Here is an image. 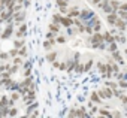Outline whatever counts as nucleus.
Masks as SVG:
<instances>
[{
	"instance_id": "1",
	"label": "nucleus",
	"mask_w": 127,
	"mask_h": 118,
	"mask_svg": "<svg viewBox=\"0 0 127 118\" xmlns=\"http://www.w3.org/2000/svg\"><path fill=\"white\" fill-rule=\"evenodd\" d=\"M90 40H91V45H93V48H97V45H99L100 42H103L105 39H103V34H100L99 31H94V34L90 37Z\"/></svg>"
},
{
	"instance_id": "2",
	"label": "nucleus",
	"mask_w": 127,
	"mask_h": 118,
	"mask_svg": "<svg viewBox=\"0 0 127 118\" xmlns=\"http://www.w3.org/2000/svg\"><path fill=\"white\" fill-rule=\"evenodd\" d=\"M93 17H94V14H93L91 11H88V9H85V11H82V12H81V15H79V20L85 23V21H88V20H91Z\"/></svg>"
},
{
	"instance_id": "3",
	"label": "nucleus",
	"mask_w": 127,
	"mask_h": 118,
	"mask_svg": "<svg viewBox=\"0 0 127 118\" xmlns=\"http://www.w3.org/2000/svg\"><path fill=\"white\" fill-rule=\"evenodd\" d=\"M115 27H117L121 33H124V31H126V27H127L126 20H123V18H120V17H118V20H117V23H115Z\"/></svg>"
},
{
	"instance_id": "4",
	"label": "nucleus",
	"mask_w": 127,
	"mask_h": 118,
	"mask_svg": "<svg viewBox=\"0 0 127 118\" xmlns=\"http://www.w3.org/2000/svg\"><path fill=\"white\" fill-rule=\"evenodd\" d=\"M111 90H112V88H111ZM111 90H109V88H103V90H99L97 93L100 94L102 99H111V97H112V91H111Z\"/></svg>"
},
{
	"instance_id": "5",
	"label": "nucleus",
	"mask_w": 127,
	"mask_h": 118,
	"mask_svg": "<svg viewBox=\"0 0 127 118\" xmlns=\"http://www.w3.org/2000/svg\"><path fill=\"white\" fill-rule=\"evenodd\" d=\"M60 23H61L63 26H64L66 29H69V27L73 24V18H70L69 15H67V17H61V21H60Z\"/></svg>"
},
{
	"instance_id": "6",
	"label": "nucleus",
	"mask_w": 127,
	"mask_h": 118,
	"mask_svg": "<svg viewBox=\"0 0 127 118\" xmlns=\"http://www.w3.org/2000/svg\"><path fill=\"white\" fill-rule=\"evenodd\" d=\"M117 20H118V15H117L115 12H112V14H108V17H106V21H108V24H109V26H115Z\"/></svg>"
},
{
	"instance_id": "7",
	"label": "nucleus",
	"mask_w": 127,
	"mask_h": 118,
	"mask_svg": "<svg viewBox=\"0 0 127 118\" xmlns=\"http://www.w3.org/2000/svg\"><path fill=\"white\" fill-rule=\"evenodd\" d=\"M112 57H114V60H117V63H118V64H124V60H123V57H121V54L118 52V49L112 52Z\"/></svg>"
},
{
	"instance_id": "8",
	"label": "nucleus",
	"mask_w": 127,
	"mask_h": 118,
	"mask_svg": "<svg viewBox=\"0 0 127 118\" xmlns=\"http://www.w3.org/2000/svg\"><path fill=\"white\" fill-rule=\"evenodd\" d=\"M103 39H105V42L109 45V43H112V42H115V37H114V34L112 33H109V31H106L105 34H103Z\"/></svg>"
},
{
	"instance_id": "9",
	"label": "nucleus",
	"mask_w": 127,
	"mask_h": 118,
	"mask_svg": "<svg viewBox=\"0 0 127 118\" xmlns=\"http://www.w3.org/2000/svg\"><path fill=\"white\" fill-rule=\"evenodd\" d=\"M91 102H93V103H97V105H100V103H102V100H100V94H99L97 91L91 93Z\"/></svg>"
},
{
	"instance_id": "10",
	"label": "nucleus",
	"mask_w": 127,
	"mask_h": 118,
	"mask_svg": "<svg viewBox=\"0 0 127 118\" xmlns=\"http://www.w3.org/2000/svg\"><path fill=\"white\" fill-rule=\"evenodd\" d=\"M114 37H115V42H117V43H126V42H127V39H126V36H124L123 33H121V34H115Z\"/></svg>"
},
{
	"instance_id": "11",
	"label": "nucleus",
	"mask_w": 127,
	"mask_h": 118,
	"mask_svg": "<svg viewBox=\"0 0 127 118\" xmlns=\"http://www.w3.org/2000/svg\"><path fill=\"white\" fill-rule=\"evenodd\" d=\"M102 11H103L106 15H108V14H112V12H115V11H114V8L111 6V3H106V5L102 8Z\"/></svg>"
},
{
	"instance_id": "12",
	"label": "nucleus",
	"mask_w": 127,
	"mask_h": 118,
	"mask_svg": "<svg viewBox=\"0 0 127 118\" xmlns=\"http://www.w3.org/2000/svg\"><path fill=\"white\" fill-rule=\"evenodd\" d=\"M79 15H81V12L78 11V8H73V9L69 11V17H70V18H76V17H79Z\"/></svg>"
},
{
	"instance_id": "13",
	"label": "nucleus",
	"mask_w": 127,
	"mask_h": 118,
	"mask_svg": "<svg viewBox=\"0 0 127 118\" xmlns=\"http://www.w3.org/2000/svg\"><path fill=\"white\" fill-rule=\"evenodd\" d=\"M111 6L114 8V11H118L120 8H121V2H118V0H111Z\"/></svg>"
},
{
	"instance_id": "14",
	"label": "nucleus",
	"mask_w": 127,
	"mask_h": 118,
	"mask_svg": "<svg viewBox=\"0 0 127 118\" xmlns=\"http://www.w3.org/2000/svg\"><path fill=\"white\" fill-rule=\"evenodd\" d=\"M11 34H12V27L9 26V27H8L5 31H3V34H2V39H6V37H9Z\"/></svg>"
},
{
	"instance_id": "15",
	"label": "nucleus",
	"mask_w": 127,
	"mask_h": 118,
	"mask_svg": "<svg viewBox=\"0 0 127 118\" xmlns=\"http://www.w3.org/2000/svg\"><path fill=\"white\" fill-rule=\"evenodd\" d=\"M97 67H99V70L106 76V70H108V66L106 64H103V63H97Z\"/></svg>"
},
{
	"instance_id": "16",
	"label": "nucleus",
	"mask_w": 127,
	"mask_h": 118,
	"mask_svg": "<svg viewBox=\"0 0 127 118\" xmlns=\"http://www.w3.org/2000/svg\"><path fill=\"white\" fill-rule=\"evenodd\" d=\"M58 8H67V0H57Z\"/></svg>"
},
{
	"instance_id": "17",
	"label": "nucleus",
	"mask_w": 127,
	"mask_h": 118,
	"mask_svg": "<svg viewBox=\"0 0 127 118\" xmlns=\"http://www.w3.org/2000/svg\"><path fill=\"white\" fill-rule=\"evenodd\" d=\"M23 20H24V12H17V14H15V21L20 23V21H23Z\"/></svg>"
},
{
	"instance_id": "18",
	"label": "nucleus",
	"mask_w": 127,
	"mask_h": 118,
	"mask_svg": "<svg viewBox=\"0 0 127 118\" xmlns=\"http://www.w3.org/2000/svg\"><path fill=\"white\" fill-rule=\"evenodd\" d=\"M49 30H51V31H54V33H57V31L60 30V27H58V24H57V23H52V24H49Z\"/></svg>"
},
{
	"instance_id": "19",
	"label": "nucleus",
	"mask_w": 127,
	"mask_h": 118,
	"mask_svg": "<svg viewBox=\"0 0 127 118\" xmlns=\"http://www.w3.org/2000/svg\"><path fill=\"white\" fill-rule=\"evenodd\" d=\"M118 17L123 18V20H127V11H124V9H118Z\"/></svg>"
},
{
	"instance_id": "20",
	"label": "nucleus",
	"mask_w": 127,
	"mask_h": 118,
	"mask_svg": "<svg viewBox=\"0 0 127 118\" xmlns=\"http://www.w3.org/2000/svg\"><path fill=\"white\" fill-rule=\"evenodd\" d=\"M55 57H57V52H49V54L46 55V60H48V61H54Z\"/></svg>"
},
{
	"instance_id": "21",
	"label": "nucleus",
	"mask_w": 127,
	"mask_h": 118,
	"mask_svg": "<svg viewBox=\"0 0 127 118\" xmlns=\"http://www.w3.org/2000/svg\"><path fill=\"white\" fill-rule=\"evenodd\" d=\"M99 112H100V115H102V117H112V114H111L108 109H100Z\"/></svg>"
},
{
	"instance_id": "22",
	"label": "nucleus",
	"mask_w": 127,
	"mask_h": 118,
	"mask_svg": "<svg viewBox=\"0 0 127 118\" xmlns=\"http://www.w3.org/2000/svg\"><path fill=\"white\" fill-rule=\"evenodd\" d=\"M108 51H111V52L117 51V42H112V43H109V46H108Z\"/></svg>"
},
{
	"instance_id": "23",
	"label": "nucleus",
	"mask_w": 127,
	"mask_h": 118,
	"mask_svg": "<svg viewBox=\"0 0 127 118\" xmlns=\"http://www.w3.org/2000/svg\"><path fill=\"white\" fill-rule=\"evenodd\" d=\"M118 85H120V88H127V81L126 79H120L118 81Z\"/></svg>"
},
{
	"instance_id": "24",
	"label": "nucleus",
	"mask_w": 127,
	"mask_h": 118,
	"mask_svg": "<svg viewBox=\"0 0 127 118\" xmlns=\"http://www.w3.org/2000/svg\"><path fill=\"white\" fill-rule=\"evenodd\" d=\"M8 114H9V109H8L6 106H3L2 111H0V117H5V115H8Z\"/></svg>"
},
{
	"instance_id": "25",
	"label": "nucleus",
	"mask_w": 127,
	"mask_h": 118,
	"mask_svg": "<svg viewBox=\"0 0 127 118\" xmlns=\"http://www.w3.org/2000/svg\"><path fill=\"white\" fill-rule=\"evenodd\" d=\"M100 29H102V24H100V21H97V23L93 26V30H94V31H100Z\"/></svg>"
},
{
	"instance_id": "26",
	"label": "nucleus",
	"mask_w": 127,
	"mask_h": 118,
	"mask_svg": "<svg viewBox=\"0 0 127 118\" xmlns=\"http://www.w3.org/2000/svg\"><path fill=\"white\" fill-rule=\"evenodd\" d=\"M91 66H93V61H88V63H87V64H85V66H84V72H88V70H90V67H91Z\"/></svg>"
},
{
	"instance_id": "27",
	"label": "nucleus",
	"mask_w": 127,
	"mask_h": 118,
	"mask_svg": "<svg viewBox=\"0 0 127 118\" xmlns=\"http://www.w3.org/2000/svg\"><path fill=\"white\" fill-rule=\"evenodd\" d=\"M75 69H76V72H84V66H82V64H79V63H76Z\"/></svg>"
},
{
	"instance_id": "28",
	"label": "nucleus",
	"mask_w": 127,
	"mask_h": 118,
	"mask_svg": "<svg viewBox=\"0 0 127 118\" xmlns=\"http://www.w3.org/2000/svg\"><path fill=\"white\" fill-rule=\"evenodd\" d=\"M106 85H108V87H111L112 90H115V88H118V85H117L115 82H111V81H108V84H106Z\"/></svg>"
},
{
	"instance_id": "29",
	"label": "nucleus",
	"mask_w": 127,
	"mask_h": 118,
	"mask_svg": "<svg viewBox=\"0 0 127 118\" xmlns=\"http://www.w3.org/2000/svg\"><path fill=\"white\" fill-rule=\"evenodd\" d=\"M52 20H54V23H57V24H58V23H60V21H61V17H60V15H58V14H55V15H54V18H52Z\"/></svg>"
},
{
	"instance_id": "30",
	"label": "nucleus",
	"mask_w": 127,
	"mask_h": 118,
	"mask_svg": "<svg viewBox=\"0 0 127 118\" xmlns=\"http://www.w3.org/2000/svg\"><path fill=\"white\" fill-rule=\"evenodd\" d=\"M57 42H58V43H64V42H66V37H64V36H58V37H57Z\"/></svg>"
},
{
	"instance_id": "31",
	"label": "nucleus",
	"mask_w": 127,
	"mask_h": 118,
	"mask_svg": "<svg viewBox=\"0 0 127 118\" xmlns=\"http://www.w3.org/2000/svg\"><path fill=\"white\" fill-rule=\"evenodd\" d=\"M23 45H24V40H20V39H18V40L15 42V48H18V46H23Z\"/></svg>"
},
{
	"instance_id": "32",
	"label": "nucleus",
	"mask_w": 127,
	"mask_h": 118,
	"mask_svg": "<svg viewBox=\"0 0 127 118\" xmlns=\"http://www.w3.org/2000/svg\"><path fill=\"white\" fill-rule=\"evenodd\" d=\"M8 57H9V55H8L6 52H2V54H0V58H2V60H8Z\"/></svg>"
},
{
	"instance_id": "33",
	"label": "nucleus",
	"mask_w": 127,
	"mask_h": 118,
	"mask_svg": "<svg viewBox=\"0 0 127 118\" xmlns=\"http://www.w3.org/2000/svg\"><path fill=\"white\" fill-rule=\"evenodd\" d=\"M18 54H20V51H18V49H12V51H11V55H12V57L18 55Z\"/></svg>"
},
{
	"instance_id": "34",
	"label": "nucleus",
	"mask_w": 127,
	"mask_h": 118,
	"mask_svg": "<svg viewBox=\"0 0 127 118\" xmlns=\"http://www.w3.org/2000/svg\"><path fill=\"white\" fill-rule=\"evenodd\" d=\"M0 106H6V97H2V102H0Z\"/></svg>"
},
{
	"instance_id": "35",
	"label": "nucleus",
	"mask_w": 127,
	"mask_h": 118,
	"mask_svg": "<svg viewBox=\"0 0 127 118\" xmlns=\"http://www.w3.org/2000/svg\"><path fill=\"white\" fill-rule=\"evenodd\" d=\"M17 112H18L17 109H11V111H9V115H12V117H15V115H17Z\"/></svg>"
},
{
	"instance_id": "36",
	"label": "nucleus",
	"mask_w": 127,
	"mask_h": 118,
	"mask_svg": "<svg viewBox=\"0 0 127 118\" xmlns=\"http://www.w3.org/2000/svg\"><path fill=\"white\" fill-rule=\"evenodd\" d=\"M120 99H121V102H123L124 105H127V96H121Z\"/></svg>"
},
{
	"instance_id": "37",
	"label": "nucleus",
	"mask_w": 127,
	"mask_h": 118,
	"mask_svg": "<svg viewBox=\"0 0 127 118\" xmlns=\"http://www.w3.org/2000/svg\"><path fill=\"white\" fill-rule=\"evenodd\" d=\"M14 63L20 66V64H23V60H21V58H15V61H14Z\"/></svg>"
},
{
	"instance_id": "38",
	"label": "nucleus",
	"mask_w": 127,
	"mask_h": 118,
	"mask_svg": "<svg viewBox=\"0 0 127 118\" xmlns=\"http://www.w3.org/2000/svg\"><path fill=\"white\" fill-rule=\"evenodd\" d=\"M46 37H48V39H52V37H54V31H49V33L46 34Z\"/></svg>"
},
{
	"instance_id": "39",
	"label": "nucleus",
	"mask_w": 127,
	"mask_h": 118,
	"mask_svg": "<svg viewBox=\"0 0 127 118\" xmlns=\"http://www.w3.org/2000/svg\"><path fill=\"white\" fill-rule=\"evenodd\" d=\"M27 52H26V48H21V51H20V55H26Z\"/></svg>"
},
{
	"instance_id": "40",
	"label": "nucleus",
	"mask_w": 127,
	"mask_h": 118,
	"mask_svg": "<svg viewBox=\"0 0 127 118\" xmlns=\"http://www.w3.org/2000/svg\"><path fill=\"white\" fill-rule=\"evenodd\" d=\"M120 9H124V11H127V3H121V8Z\"/></svg>"
},
{
	"instance_id": "41",
	"label": "nucleus",
	"mask_w": 127,
	"mask_h": 118,
	"mask_svg": "<svg viewBox=\"0 0 127 118\" xmlns=\"http://www.w3.org/2000/svg\"><path fill=\"white\" fill-rule=\"evenodd\" d=\"M60 12H61V14H66V12H67V8H60Z\"/></svg>"
},
{
	"instance_id": "42",
	"label": "nucleus",
	"mask_w": 127,
	"mask_h": 118,
	"mask_svg": "<svg viewBox=\"0 0 127 118\" xmlns=\"http://www.w3.org/2000/svg\"><path fill=\"white\" fill-rule=\"evenodd\" d=\"M18 97H20V96H18V94H17V93H15V94H14V96H12V100H17V99H18Z\"/></svg>"
},
{
	"instance_id": "43",
	"label": "nucleus",
	"mask_w": 127,
	"mask_h": 118,
	"mask_svg": "<svg viewBox=\"0 0 127 118\" xmlns=\"http://www.w3.org/2000/svg\"><path fill=\"white\" fill-rule=\"evenodd\" d=\"M124 54H126V55H127V49H124Z\"/></svg>"
},
{
	"instance_id": "44",
	"label": "nucleus",
	"mask_w": 127,
	"mask_h": 118,
	"mask_svg": "<svg viewBox=\"0 0 127 118\" xmlns=\"http://www.w3.org/2000/svg\"><path fill=\"white\" fill-rule=\"evenodd\" d=\"M126 24H127V20H126Z\"/></svg>"
},
{
	"instance_id": "45",
	"label": "nucleus",
	"mask_w": 127,
	"mask_h": 118,
	"mask_svg": "<svg viewBox=\"0 0 127 118\" xmlns=\"http://www.w3.org/2000/svg\"><path fill=\"white\" fill-rule=\"evenodd\" d=\"M67 2H70V0H67Z\"/></svg>"
}]
</instances>
